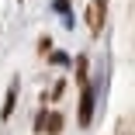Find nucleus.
<instances>
[{"instance_id":"obj_1","label":"nucleus","mask_w":135,"mask_h":135,"mask_svg":"<svg viewBox=\"0 0 135 135\" xmlns=\"http://www.w3.org/2000/svg\"><path fill=\"white\" fill-rule=\"evenodd\" d=\"M104 17H107V0H94V4L87 7V24H90L94 35L104 28Z\"/></svg>"},{"instance_id":"obj_2","label":"nucleus","mask_w":135,"mask_h":135,"mask_svg":"<svg viewBox=\"0 0 135 135\" xmlns=\"http://www.w3.org/2000/svg\"><path fill=\"white\" fill-rule=\"evenodd\" d=\"M90 118H94V90H90V83L83 87V97H80V125H90Z\"/></svg>"},{"instance_id":"obj_4","label":"nucleus","mask_w":135,"mask_h":135,"mask_svg":"<svg viewBox=\"0 0 135 135\" xmlns=\"http://www.w3.org/2000/svg\"><path fill=\"white\" fill-rule=\"evenodd\" d=\"M45 132H49V135H59V132H62V114H49V118H45Z\"/></svg>"},{"instance_id":"obj_5","label":"nucleus","mask_w":135,"mask_h":135,"mask_svg":"<svg viewBox=\"0 0 135 135\" xmlns=\"http://www.w3.org/2000/svg\"><path fill=\"white\" fill-rule=\"evenodd\" d=\"M76 80L87 87V80H90V76H87V59H76Z\"/></svg>"},{"instance_id":"obj_3","label":"nucleus","mask_w":135,"mask_h":135,"mask_svg":"<svg viewBox=\"0 0 135 135\" xmlns=\"http://www.w3.org/2000/svg\"><path fill=\"white\" fill-rule=\"evenodd\" d=\"M14 104H17V83H11V90H7V100H4V118H11V111H14Z\"/></svg>"}]
</instances>
